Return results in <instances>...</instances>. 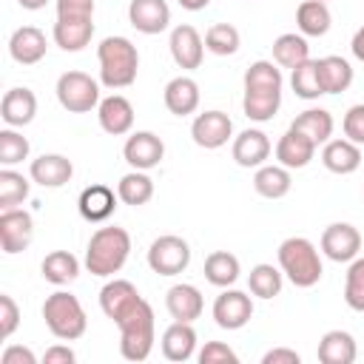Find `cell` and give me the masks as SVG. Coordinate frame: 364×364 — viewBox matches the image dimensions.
Returning <instances> with one entry per match:
<instances>
[{
	"instance_id": "obj_39",
	"label": "cell",
	"mask_w": 364,
	"mask_h": 364,
	"mask_svg": "<svg viewBox=\"0 0 364 364\" xmlns=\"http://www.w3.org/2000/svg\"><path fill=\"white\" fill-rule=\"evenodd\" d=\"M242 46V37H239V28L230 26V23H213L208 31H205V48L216 57H228V54H236Z\"/></svg>"
},
{
	"instance_id": "obj_22",
	"label": "cell",
	"mask_w": 364,
	"mask_h": 364,
	"mask_svg": "<svg viewBox=\"0 0 364 364\" xmlns=\"http://www.w3.org/2000/svg\"><path fill=\"white\" fill-rule=\"evenodd\" d=\"M165 307H168L173 321H191L193 324L205 310V299H202L199 287H193V284H173L165 293Z\"/></svg>"
},
{
	"instance_id": "obj_27",
	"label": "cell",
	"mask_w": 364,
	"mask_h": 364,
	"mask_svg": "<svg viewBox=\"0 0 364 364\" xmlns=\"http://www.w3.org/2000/svg\"><path fill=\"white\" fill-rule=\"evenodd\" d=\"M196 353V330L191 321H173L162 333V355L168 361H188Z\"/></svg>"
},
{
	"instance_id": "obj_11",
	"label": "cell",
	"mask_w": 364,
	"mask_h": 364,
	"mask_svg": "<svg viewBox=\"0 0 364 364\" xmlns=\"http://www.w3.org/2000/svg\"><path fill=\"white\" fill-rule=\"evenodd\" d=\"M361 250V233L350 222H333L321 233V253L333 262H353Z\"/></svg>"
},
{
	"instance_id": "obj_7",
	"label": "cell",
	"mask_w": 364,
	"mask_h": 364,
	"mask_svg": "<svg viewBox=\"0 0 364 364\" xmlns=\"http://www.w3.org/2000/svg\"><path fill=\"white\" fill-rule=\"evenodd\" d=\"M191 264V245L182 236L165 233L148 247V267L159 276H179Z\"/></svg>"
},
{
	"instance_id": "obj_52",
	"label": "cell",
	"mask_w": 364,
	"mask_h": 364,
	"mask_svg": "<svg viewBox=\"0 0 364 364\" xmlns=\"http://www.w3.org/2000/svg\"><path fill=\"white\" fill-rule=\"evenodd\" d=\"M350 48H353V54H355V57L364 63V26H361V28L353 34V43H350Z\"/></svg>"
},
{
	"instance_id": "obj_40",
	"label": "cell",
	"mask_w": 364,
	"mask_h": 364,
	"mask_svg": "<svg viewBox=\"0 0 364 364\" xmlns=\"http://www.w3.org/2000/svg\"><path fill=\"white\" fill-rule=\"evenodd\" d=\"M290 85H293L296 97H301V100H318L324 94V88H321V80H318L316 60H304L301 65H296L290 71Z\"/></svg>"
},
{
	"instance_id": "obj_29",
	"label": "cell",
	"mask_w": 364,
	"mask_h": 364,
	"mask_svg": "<svg viewBox=\"0 0 364 364\" xmlns=\"http://www.w3.org/2000/svg\"><path fill=\"white\" fill-rule=\"evenodd\" d=\"M316 65H318V80H321L324 94H341L353 85V65L344 57L327 54V57L316 60Z\"/></svg>"
},
{
	"instance_id": "obj_17",
	"label": "cell",
	"mask_w": 364,
	"mask_h": 364,
	"mask_svg": "<svg viewBox=\"0 0 364 364\" xmlns=\"http://www.w3.org/2000/svg\"><path fill=\"white\" fill-rule=\"evenodd\" d=\"M270 151H273L270 148V139L259 128H245L233 139V148H230L236 165H242V168H259V165H264V159L270 156Z\"/></svg>"
},
{
	"instance_id": "obj_9",
	"label": "cell",
	"mask_w": 364,
	"mask_h": 364,
	"mask_svg": "<svg viewBox=\"0 0 364 364\" xmlns=\"http://www.w3.org/2000/svg\"><path fill=\"white\" fill-rule=\"evenodd\" d=\"M34 239V219L23 208H9L0 213V245L3 253H23Z\"/></svg>"
},
{
	"instance_id": "obj_46",
	"label": "cell",
	"mask_w": 364,
	"mask_h": 364,
	"mask_svg": "<svg viewBox=\"0 0 364 364\" xmlns=\"http://www.w3.org/2000/svg\"><path fill=\"white\" fill-rule=\"evenodd\" d=\"M17 327H20V307L9 293H3L0 296V338H9Z\"/></svg>"
},
{
	"instance_id": "obj_15",
	"label": "cell",
	"mask_w": 364,
	"mask_h": 364,
	"mask_svg": "<svg viewBox=\"0 0 364 364\" xmlns=\"http://www.w3.org/2000/svg\"><path fill=\"white\" fill-rule=\"evenodd\" d=\"M128 20L142 34H159L171 23V6L165 0H131Z\"/></svg>"
},
{
	"instance_id": "obj_47",
	"label": "cell",
	"mask_w": 364,
	"mask_h": 364,
	"mask_svg": "<svg viewBox=\"0 0 364 364\" xmlns=\"http://www.w3.org/2000/svg\"><path fill=\"white\" fill-rule=\"evenodd\" d=\"M196 358H199V364H236L239 361V355L222 341H208Z\"/></svg>"
},
{
	"instance_id": "obj_36",
	"label": "cell",
	"mask_w": 364,
	"mask_h": 364,
	"mask_svg": "<svg viewBox=\"0 0 364 364\" xmlns=\"http://www.w3.org/2000/svg\"><path fill=\"white\" fill-rule=\"evenodd\" d=\"M242 267H239V259L228 250H213L208 259H205V279L213 284V287H230L236 284Z\"/></svg>"
},
{
	"instance_id": "obj_3",
	"label": "cell",
	"mask_w": 364,
	"mask_h": 364,
	"mask_svg": "<svg viewBox=\"0 0 364 364\" xmlns=\"http://www.w3.org/2000/svg\"><path fill=\"white\" fill-rule=\"evenodd\" d=\"M119 353L125 361H145L156 341V321L154 307L142 299L119 324Z\"/></svg>"
},
{
	"instance_id": "obj_30",
	"label": "cell",
	"mask_w": 364,
	"mask_h": 364,
	"mask_svg": "<svg viewBox=\"0 0 364 364\" xmlns=\"http://www.w3.org/2000/svg\"><path fill=\"white\" fill-rule=\"evenodd\" d=\"M279 105H282V91H276V88H245L242 108H245L247 119L267 122V119L276 117Z\"/></svg>"
},
{
	"instance_id": "obj_16",
	"label": "cell",
	"mask_w": 364,
	"mask_h": 364,
	"mask_svg": "<svg viewBox=\"0 0 364 364\" xmlns=\"http://www.w3.org/2000/svg\"><path fill=\"white\" fill-rule=\"evenodd\" d=\"M97 117H100V128L111 136H122L134 128V105L122 94H111V97L100 100Z\"/></svg>"
},
{
	"instance_id": "obj_23",
	"label": "cell",
	"mask_w": 364,
	"mask_h": 364,
	"mask_svg": "<svg viewBox=\"0 0 364 364\" xmlns=\"http://www.w3.org/2000/svg\"><path fill=\"white\" fill-rule=\"evenodd\" d=\"M162 100H165V108L173 114V117H188L199 108V85L193 77H173L165 91H162Z\"/></svg>"
},
{
	"instance_id": "obj_4",
	"label": "cell",
	"mask_w": 364,
	"mask_h": 364,
	"mask_svg": "<svg viewBox=\"0 0 364 364\" xmlns=\"http://www.w3.org/2000/svg\"><path fill=\"white\" fill-rule=\"evenodd\" d=\"M279 267L296 287H313L321 279V256L304 236H290L279 245Z\"/></svg>"
},
{
	"instance_id": "obj_8",
	"label": "cell",
	"mask_w": 364,
	"mask_h": 364,
	"mask_svg": "<svg viewBox=\"0 0 364 364\" xmlns=\"http://www.w3.org/2000/svg\"><path fill=\"white\" fill-rule=\"evenodd\" d=\"M253 316V301L245 290H233V287H222V293L213 301V318L222 330H239L250 321Z\"/></svg>"
},
{
	"instance_id": "obj_37",
	"label": "cell",
	"mask_w": 364,
	"mask_h": 364,
	"mask_svg": "<svg viewBox=\"0 0 364 364\" xmlns=\"http://www.w3.org/2000/svg\"><path fill=\"white\" fill-rule=\"evenodd\" d=\"M117 196H119V202H125L131 208L148 205L154 196V179L145 171H131L117 182Z\"/></svg>"
},
{
	"instance_id": "obj_14",
	"label": "cell",
	"mask_w": 364,
	"mask_h": 364,
	"mask_svg": "<svg viewBox=\"0 0 364 364\" xmlns=\"http://www.w3.org/2000/svg\"><path fill=\"white\" fill-rule=\"evenodd\" d=\"M168 48H171V57L179 68L185 71H193L202 65V57H205V40L199 37V31L188 23L176 26L171 31V40H168Z\"/></svg>"
},
{
	"instance_id": "obj_54",
	"label": "cell",
	"mask_w": 364,
	"mask_h": 364,
	"mask_svg": "<svg viewBox=\"0 0 364 364\" xmlns=\"http://www.w3.org/2000/svg\"><path fill=\"white\" fill-rule=\"evenodd\" d=\"M23 9H28V11H37V9H43L48 0H17Z\"/></svg>"
},
{
	"instance_id": "obj_10",
	"label": "cell",
	"mask_w": 364,
	"mask_h": 364,
	"mask_svg": "<svg viewBox=\"0 0 364 364\" xmlns=\"http://www.w3.org/2000/svg\"><path fill=\"white\" fill-rule=\"evenodd\" d=\"M122 156L134 171H151L162 162L165 156V142L154 134V131H136L125 139L122 145Z\"/></svg>"
},
{
	"instance_id": "obj_12",
	"label": "cell",
	"mask_w": 364,
	"mask_h": 364,
	"mask_svg": "<svg viewBox=\"0 0 364 364\" xmlns=\"http://www.w3.org/2000/svg\"><path fill=\"white\" fill-rule=\"evenodd\" d=\"M191 136L199 148L205 151H216L222 145H228V139L233 136V122L225 111H205L193 119L191 125Z\"/></svg>"
},
{
	"instance_id": "obj_53",
	"label": "cell",
	"mask_w": 364,
	"mask_h": 364,
	"mask_svg": "<svg viewBox=\"0 0 364 364\" xmlns=\"http://www.w3.org/2000/svg\"><path fill=\"white\" fill-rule=\"evenodd\" d=\"M176 3H179L182 9H188V11H202L210 0H176Z\"/></svg>"
},
{
	"instance_id": "obj_19",
	"label": "cell",
	"mask_w": 364,
	"mask_h": 364,
	"mask_svg": "<svg viewBox=\"0 0 364 364\" xmlns=\"http://www.w3.org/2000/svg\"><path fill=\"white\" fill-rule=\"evenodd\" d=\"M31 179L43 188H63L65 182H71L74 176V165L68 156L63 154H43L37 159H31V168H28Z\"/></svg>"
},
{
	"instance_id": "obj_18",
	"label": "cell",
	"mask_w": 364,
	"mask_h": 364,
	"mask_svg": "<svg viewBox=\"0 0 364 364\" xmlns=\"http://www.w3.org/2000/svg\"><path fill=\"white\" fill-rule=\"evenodd\" d=\"M37 114V97L31 88H9L3 94V102H0V117L9 128H23L34 119Z\"/></svg>"
},
{
	"instance_id": "obj_5",
	"label": "cell",
	"mask_w": 364,
	"mask_h": 364,
	"mask_svg": "<svg viewBox=\"0 0 364 364\" xmlns=\"http://www.w3.org/2000/svg\"><path fill=\"white\" fill-rule=\"evenodd\" d=\"M43 318H46V327L51 330V336H57L63 341L82 338V333L88 327V316H85L80 299L65 290H57L43 301Z\"/></svg>"
},
{
	"instance_id": "obj_32",
	"label": "cell",
	"mask_w": 364,
	"mask_h": 364,
	"mask_svg": "<svg viewBox=\"0 0 364 364\" xmlns=\"http://www.w3.org/2000/svg\"><path fill=\"white\" fill-rule=\"evenodd\" d=\"M330 23H333V14L327 9V3L321 0H304L299 3L296 9V26L304 37H324L330 31Z\"/></svg>"
},
{
	"instance_id": "obj_51",
	"label": "cell",
	"mask_w": 364,
	"mask_h": 364,
	"mask_svg": "<svg viewBox=\"0 0 364 364\" xmlns=\"http://www.w3.org/2000/svg\"><path fill=\"white\" fill-rule=\"evenodd\" d=\"M43 361H46V364H74V361H77V355H74V350H71V347H65V344H54V347H48V350H46Z\"/></svg>"
},
{
	"instance_id": "obj_31",
	"label": "cell",
	"mask_w": 364,
	"mask_h": 364,
	"mask_svg": "<svg viewBox=\"0 0 364 364\" xmlns=\"http://www.w3.org/2000/svg\"><path fill=\"white\" fill-rule=\"evenodd\" d=\"M290 168L284 165H259L256 168V176H253V188L259 196L264 199H282L290 193Z\"/></svg>"
},
{
	"instance_id": "obj_1",
	"label": "cell",
	"mask_w": 364,
	"mask_h": 364,
	"mask_svg": "<svg viewBox=\"0 0 364 364\" xmlns=\"http://www.w3.org/2000/svg\"><path fill=\"white\" fill-rule=\"evenodd\" d=\"M128 253H131V236L125 228H117V225H108V228H100L94 230L88 247H85V267L91 276H114L122 270V264L128 262Z\"/></svg>"
},
{
	"instance_id": "obj_35",
	"label": "cell",
	"mask_w": 364,
	"mask_h": 364,
	"mask_svg": "<svg viewBox=\"0 0 364 364\" xmlns=\"http://www.w3.org/2000/svg\"><path fill=\"white\" fill-rule=\"evenodd\" d=\"M40 270H43V279L46 282H51V284H68V282H74L80 276V262H77V256L71 250H51L43 259Z\"/></svg>"
},
{
	"instance_id": "obj_42",
	"label": "cell",
	"mask_w": 364,
	"mask_h": 364,
	"mask_svg": "<svg viewBox=\"0 0 364 364\" xmlns=\"http://www.w3.org/2000/svg\"><path fill=\"white\" fill-rule=\"evenodd\" d=\"M344 301L350 310L364 313V256L353 259L347 267V279H344Z\"/></svg>"
},
{
	"instance_id": "obj_34",
	"label": "cell",
	"mask_w": 364,
	"mask_h": 364,
	"mask_svg": "<svg viewBox=\"0 0 364 364\" xmlns=\"http://www.w3.org/2000/svg\"><path fill=\"white\" fill-rule=\"evenodd\" d=\"M304 60H310V46L304 40V34H279L273 40V63L282 68H296Z\"/></svg>"
},
{
	"instance_id": "obj_44",
	"label": "cell",
	"mask_w": 364,
	"mask_h": 364,
	"mask_svg": "<svg viewBox=\"0 0 364 364\" xmlns=\"http://www.w3.org/2000/svg\"><path fill=\"white\" fill-rule=\"evenodd\" d=\"M28 156V139L23 134H17L14 128L0 131V165L11 168L17 162H23Z\"/></svg>"
},
{
	"instance_id": "obj_20",
	"label": "cell",
	"mask_w": 364,
	"mask_h": 364,
	"mask_svg": "<svg viewBox=\"0 0 364 364\" xmlns=\"http://www.w3.org/2000/svg\"><path fill=\"white\" fill-rule=\"evenodd\" d=\"M46 34L37 26H20L9 40V54L20 65H34L46 57Z\"/></svg>"
},
{
	"instance_id": "obj_38",
	"label": "cell",
	"mask_w": 364,
	"mask_h": 364,
	"mask_svg": "<svg viewBox=\"0 0 364 364\" xmlns=\"http://www.w3.org/2000/svg\"><path fill=\"white\" fill-rule=\"evenodd\" d=\"M282 282H284V273H282L279 267L267 264V262L250 267V273H247V287H250V293L259 296V299H273V296H279V293H282Z\"/></svg>"
},
{
	"instance_id": "obj_48",
	"label": "cell",
	"mask_w": 364,
	"mask_h": 364,
	"mask_svg": "<svg viewBox=\"0 0 364 364\" xmlns=\"http://www.w3.org/2000/svg\"><path fill=\"white\" fill-rule=\"evenodd\" d=\"M57 17H94V0H57Z\"/></svg>"
},
{
	"instance_id": "obj_45",
	"label": "cell",
	"mask_w": 364,
	"mask_h": 364,
	"mask_svg": "<svg viewBox=\"0 0 364 364\" xmlns=\"http://www.w3.org/2000/svg\"><path fill=\"white\" fill-rule=\"evenodd\" d=\"M341 128H344V136L355 145H364V102L358 105H350L344 119H341Z\"/></svg>"
},
{
	"instance_id": "obj_24",
	"label": "cell",
	"mask_w": 364,
	"mask_h": 364,
	"mask_svg": "<svg viewBox=\"0 0 364 364\" xmlns=\"http://www.w3.org/2000/svg\"><path fill=\"white\" fill-rule=\"evenodd\" d=\"M94 37V17H57L54 43L63 51H82Z\"/></svg>"
},
{
	"instance_id": "obj_43",
	"label": "cell",
	"mask_w": 364,
	"mask_h": 364,
	"mask_svg": "<svg viewBox=\"0 0 364 364\" xmlns=\"http://www.w3.org/2000/svg\"><path fill=\"white\" fill-rule=\"evenodd\" d=\"M245 88H276L282 91V71L270 60H256L245 71Z\"/></svg>"
},
{
	"instance_id": "obj_41",
	"label": "cell",
	"mask_w": 364,
	"mask_h": 364,
	"mask_svg": "<svg viewBox=\"0 0 364 364\" xmlns=\"http://www.w3.org/2000/svg\"><path fill=\"white\" fill-rule=\"evenodd\" d=\"M26 196H28V179L11 168H3L0 171V208L3 210L17 208L23 205Z\"/></svg>"
},
{
	"instance_id": "obj_13",
	"label": "cell",
	"mask_w": 364,
	"mask_h": 364,
	"mask_svg": "<svg viewBox=\"0 0 364 364\" xmlns=\"http://www.w3.org/2000/svg\"><path fill=\"white\" fill-rule=\"evenodd\" d=\"M139 301H142V296H139V290H136L128 279H111V282L100 290V307H102V313H105L114 324H119Z\"/></svg>"
},
{
	"instance_id": "obj_26",
	"label": "cell",
	"mask_w": 364,
	"mask_h": 364,
	"mask_svg": "<svg viewBox=\"0 0 364 364\" xmlns=\"http://www.w3.org/2000/svg\"><path fill=\"white\" fill-rule=\"evenodd\" d=\"M117 193L108 188V185H88L82 193H80V202H77V208H80V216L85 219V222H105L114 210H117Z\"/></svg>"
},
{
	"instance_id": "obj_55",
	"label": "cell",
	"mask_w": 364,
	"mask_h": 364,
	"mask_svg": "<svg viewBox=\"0 0 364 364\" xmlns=\"http://www.w3.org/2000/svg\"><path fill=\"white\" fill-rule=\"evenodd\" d=\"M321 3H327V0H321Z\"/></svg>"
},
{
	"instance_id": "obj_25",
	"label": "cell",
	"mask_w": 364,
	"mask_h": 364,
	"mask_svg": "<svg viewBox=\"0 0 364 364\" xmlns=\"http://www.w3.org/2000/svg\"><path fill=\"white\" fill-rule=\"evenodd\" d=\"M321 162L330 173L347 176V173L358 171V165H361V145L350 142L347 136L344 139H327L324 151H321Z\"/></svg>"
},
{
	"instance_id": "obj_50",
	"label": "cell",
	"mask_w": 364,
	"mask_h": 364,
	"mask_svg": "<svg viewBox=\"0 0 364 364\" xmlns=\"http://www.w3.org/2000/svg\"><path fill=\"white\" fill-rule=\"evenodd\" d=\"M262 364H301V355L296 350H287V347H276V350H267Z\"/></svg>"
},
{
	"instance_id": "obj_21",
	"label": "cell",
	"mask_w": 364,
	"mask_h": 364,
	"mask_svg": "<svg viewBox=\"0 0 364 364\" xmlns=\"http://www.w3.org/2000/svg\"><path fill=\"white\" fill-rule=\"evenodd\" d=\"M316 142L313 139H307L301 131H296V128H287L284 134H282V139L276 142V159H279V165H284V168H304L313 156H316Z\"/></svg>"
},
{
	"instance_id": "obj_2",
	"label": "cell",
	"mask_w": 364,
	"mask_h": 364,
	"mask_svg": "<svg viewBox=\"0 0 364 364\" xmlns=\"http://www.w3.org/2000/svg\"><path fill=\"white\" fill-rule=\"evenodd\" d=\"M100 60V82L105 88H128L139 71V51L128 37H105L97 46Z\"/></svg>"
},
{
	"instance_id": "obj_6",
	"label": "cell",
	"mask_w": 364,
	"mask_h": 364,
	"mask_svg": "<svg viewBox=\"0 0 364 364\" xmlns=\"http://www.w3.org/2000/svg\"><path fill=\"white\" fill-rule=\"evenodd\" d=\"M57 100L71 114H88L100 105V85L85 71H65L57 80Z\"/></svg>"
},
{
	"instance_id": "obj_49",
	"label": "cell",
	"mask_w": 364,
	"mask_h": 364,
	"mask_svg": "<svg viewBox=\"0 0 364 364\" xmlns=\"http://www.w3.org/2000/svg\"><path fill=\"white\" fill-rule=\"evenodd\" d=\"M0 364H37V355L23 344H9L0 355Z\"/></svg>"
},
{
	"instance_id": "obj_33",
	"label": "cell",
	"mask_w": 364,
	"mask_h": 364,
	"mask_svg": "<svg viewBox=\"0 0 364 364\" xmlns=\"http://www.w3.org/2000/svg\"><path fill=\"white\" fill-rule=\"evenodd\" d=\"M290 128L301 131V134H304L307 139H313L316 145H324V142L333 136L336 122H333V114H330L327 108H307V111H301V114L290 122Z\"/></svg>"
},
{
	"instance_id": "obj_28",
	"label": "cell",
	"mask_w": 364,
	"mask_h": 364,
	"mask_svg": "<svg viewBox=\"0 0 364 364\" xmlns=\"http://www.w3.org/2000/svg\"><path fill=\"white\" fill-rule=\"evenodd\" d=\"M316 355L321 364H353L358 355V347L347 330H330L321 336Z\"/></svg>"
}]
</instances>
